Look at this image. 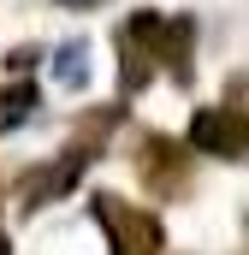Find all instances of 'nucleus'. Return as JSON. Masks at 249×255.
Listing matches in <instances>:
<instances>
[{"label": "nucleus", "mask_w": 249, "mask_h": 255, "mask_svg": "<svg viewBox=\"0 0 249 255\" xmlns=\"http://www.w3.org/2000/svg\"><path fill=\"white\" fill-rule=\"evenodd\" d=\"M54 77H60L65 89H83V83H89V48H83V42H65V48H60V65H54Z\"/></svg>", "instance_id": "4"}, {"label": "nucleus", "mask_w": 249, "mask_h": 255, "mask_svg": "<svg viewBox=\"0 0 249 255\" xmlns=\"http://www.w3.org/2000/svg\"><path fill=\"white\" fill-rule=\"evenodd\" d=\"M95 220H101V232L113 238V255H160L166 250V232H160V220L154 214H142V208H130L119 196H95Z\"/></svg>", "instance_id": "1"}, {"label": "nucleus", "mask_w": 249, "mask_h": 255, "mask_svg": "<svg viewBox=\"0 0 249 255\" xmlns=\"http://www.w3.org/2000/svg\"><path fill=\"white\" fill-rule=\"evenodd\" d=\"M60 6H95V0H60Z\"/></svg>", "instance_id": "6"}, {"label": "nucleus", "mask_w": 249, "mask_h": 255, "mask_svg": "<svg viewBox=\"0 0 249 255\" xmlns=\"http://www.w3.org/2000/svg\"><path fill=\"white\" fill-rule=\"evenodd\" d=\"M142 178H148L154 190H178V184H184L178 148H172L166 136H148V142H142Z\"/></svg>", "instance_id": "3"}, {"label": "nucleus", "mask_w": 249, "mask_h": 255, "mask_svg": "<svg viewBox=\"0 0 249 255\" xmlns=\"http://www.w3.org/2000/svg\"><path fill=\"white\" fill-rule=\"evenodd\" d=\"M0 255H6V232H0Z\"/></svg>", "instance_id": "7"}, {"label": "nucleus", "mask_w": 249, "mask_h": 255, "mask_svg": "<svg viewBox=\"0 0 249 255\" xmlns=\"http://www.w3.org/2000/svg\"><path fill=\"white\" fill-rule=\"evenodd\" d=\"M30 107H36V83H6V89H0V125L30 119Z\"/></svg>", "instance_id": "5"}, {"label": "nucleus", "mask_w": 249, "mask_h": 255, "mask_svg": "<svg viewBox=\"0 0 249 255\" xmlns=\"http://www.w3.org/2000/svg\"><path fill=\"white\" fill-rule=\"evenodd\" d=\"M190 148L232 160V154H244V148H249V119L226 113V107H202V113L190 119Z\"/></svg>", "instance_id": "2"}]
</instances>
